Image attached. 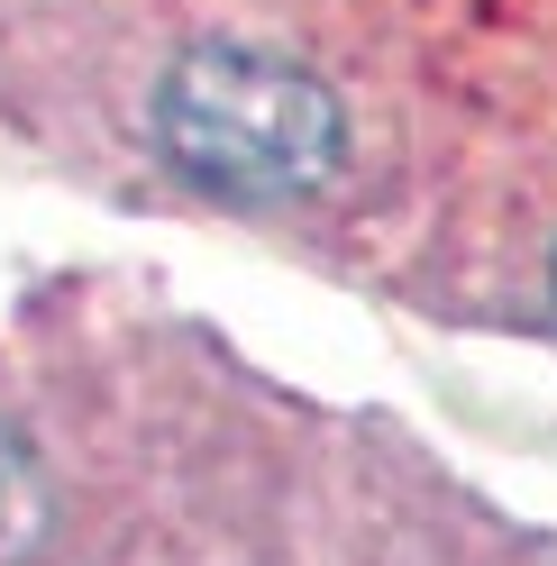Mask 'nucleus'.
<instances>
[{
  "mask_svg": "<svg viewBox=\"0 0 557 566\" xmlns=\"http://www.w3.org/2000/svg\"><path fill=\"white\" fill-rule=\"evenodd\" d=\"M38 539H46V475L19 430H0V566L38 557Z\"/></svg>",
  "mask_w": 557,
  "mask_h": 566,
  "instance_id": "nucleus-2",
  "label": "nucleus"
},
{
  "mask_svg": "<svg viewBox=\"0 0 557 566\" xmlns=\"http://www.w3.org/2000/svg\"><path fill=\"white\" fill-rule=\"evenodd\" d=\"M338 101L274 46H192L156 92V147L220 201H302L338 174Z\"/></svg>",
  "mask_w": 557,
  "mask_h": 566,
  "instance_id": "nucleus-1",
  "label": "nucleus"
}]
</instances>
